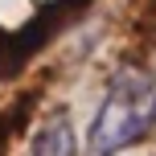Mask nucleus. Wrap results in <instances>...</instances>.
Returning a JSON list of instances; mask_svg holds the SVG:
<instances>
[{
    "label": "nucleus",
    "mask_w": 156,
    "mask_h": 156,
    "mask_svg": "<svg viewBox=\"0 0 156 156\" xmlns=\"http://www.w3.org/2000/svg\"><path fill=\"white\" fill-rule=\"evenodd\" d=\"M156 123V82L140 70H119L86 132V156H119Z\"/></svg>",
    "instance_id": "obj_1"
},
{
    "label": "nucleus",
    "mask_w": 156,
    "mask_h": 156,
    "mask_svg": "<svg viewBox=\"0 0 156 156\" xmlns=\"http://www.w3.org/2000/svg\"><path fill=\"white\" fill-rule=\"evenodd\" d=\"M29 156H78V136L66 115H54L33 132L29 140Z\"/></svg>",
    "instance_id": "obj_2"
},
{
    "label": "nucleus",
    "mask_w": 156,
    "mask_h": 156,
    "mask_svg": "<svg viewBox=\"0 0 156 156\" xmlns=\"http://www.w3.org/2000/svg\"><path fill=\"white\" fill-rule=\"evenodd\" d=\"M152 82H156V78H152Z\"/></svg>",
    "instance_id": "obj_3"
}]
</instances>
